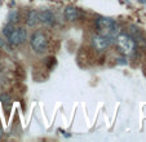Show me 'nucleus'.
Segmentation results:
<instances>
[{
	"label": "nucleus",
	"mask_w": 146,
	"mask_h": 142,
	"mask_svg": "<svg viewBox=\"0 0 146 142\" xmlns=\"http://www.w3.org/2000/svg\"><path fill=\"white\" fill-rule=\"evenodd\" d=\"M96 27H97V33L101 34L104 36L113 39L114 36H116V31H118V26L116 22L113 18L109 17H98L96 19Z\"/></svg>",
	"instance_id": "obj_1"
},
{
	"label": "nucleus",
	"mask_w": 146,
	"mask_h": 142,
	"mask_svg": "<svg viewBox=\"0 0 146 142\" xmlns=\"http://www.w3.org/2000/svg\"><path fill=\"white\" fill-rule=\"evenodd\" d=\"M4 35L7 36V39L11 44L21 45L27 39V31L23 27H14L13 25H9L4 29Z\"/></svg>",
	"instance_id": "obj_2"
},
{
	"label": "nucleus",
	"mask_w": 146,
	"mask_h": 142,
	"mask_svg": "<svg viewBox=\"0 0 146 142\" xmlns=\"http://www.w3.org/2000/svg\"><path fill=\"white\" fill-rule=\"evenodd\" d=\"M116 39V45H118L119 50L125 56H131L135 53L136 50V43L133 40V38L128 34H118L115 36Z\"/></svg>",
	"instance_id": "obj_3"
},
{
	"label": "nucleus",
	"mask_w": 146,
	"mask_h": 142,
	"mask_svg": "<svg viewBox=\"0 0 146 142\" xmlns=\"http://www.w3.org/2000/svg\"><path fill=\"white\" fill-rule=\"evenodd\" d=\"M30 44L33 50L38 54H44L48 50V45H49L47 35L44 33H41V31H36V33L33 34V36L30 39Z\"/></svg>",
	"instance_id": "obj_4"
},
{
	"label": "nucleus",
	"mask_w": 146,
	"mask_h": 142,
	"mask_svg": "<svg viewBox=\"0 0 146 142\" xmlns=\"http://www.w3.org/2000/svg\"><path fill=\"white\" fill-rule=\"evenodd\" d=\"M110 44H111V39L108 38V36H104L98 33L92 36V45H93V48L97 52H104V50H106L109 46H110Z\"/></svg>",
	"instance_id": "obj_5"
},
{
	"label": "nucleus",
	"mask_w": 146,
	"mask_h": 142,
	"mask_svg": "<svg viewBox=\"0 0 146 142\" xmlns=\"http://www.w3.org/2000/svg\"><path fill=\"white\" fill-rule=\"evenodd\" d=\"M39 21L43 22L44 25H53L54 23V14L50 11H43L39 13Z\"/></svg>",
	"instance_id": "obj_6"
},
{
	"label": "nucleus",
	"mask_w": 146,
	"mask_h": 142,
	"mask_svg": "<svg viewBox=\"0 0 146 142\" xmlns=\"http://www.w3.org/2000/svg\"><path fill=\"white\" fill-rule=\"evenodd\" d=\"M65 17H66L69 21H76L78 17H79V11H78V8H75V7H67L66 9H65Z\"/></svg>",
	"instance_id": "obj_7"
},
{
	"label": "nucleus",
	"mask_w": 146,
	"mask_h": 142,
	"mask_svg": "<svg viewBox=\"0 0 146 142\" xmlns=\"http://www.w3.org/2000/svg\"><path fill=\"white\" fill-rule=\"evenodd\" d=\"M39 22V13L35 11H31L27 16V26L29 27H34Z\"/></svg>",
	"instance_id": "obj_8"
},
{
	"label": "nucleus",
	"mask_w": 146,
	"mask_h": 142,
	"mask_svg": "<svg viewBox=\"0 0 146 142\" xmlns=\"http://www.w3.org/2000/svg\"><path fill=\"white\" fill-rule=\"evenodd\" d=\"M3 45H4V41L1 40V39H0V48H1V46H3Z\"/></svg>",
	"instance_id": "obj_9"
},
{
	"label": "nucleus",
	"mask_w": 146,
	"mask_h": 142,
	"mask_svg": "<svg viewBox=\"0 0 146 142\" xmlns=\"http://www.w3.org/2000/svg\"><path fill=\"white\" fill-rule=\"evenodd\" d=\"M1 136H3V129L0 128V137H1Z\"/></svg>",
	"instance_id": "obj_10"
}]
</instances>
